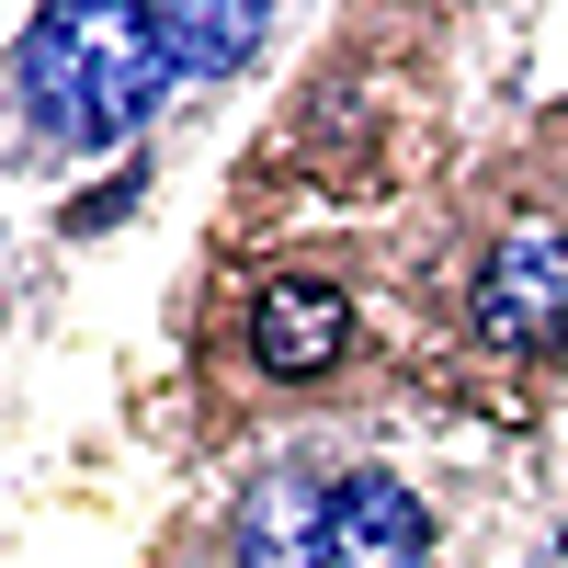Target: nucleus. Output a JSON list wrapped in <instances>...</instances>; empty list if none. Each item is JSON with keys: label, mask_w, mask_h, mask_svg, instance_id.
Returning <instances> with one entry per match:
<instances>
[{"label": "nucleus", "mask_w": 568, "mask_h": 568, "mask_svg": "<svg viewBox=\"0 0 568 568\" xmlns=\"http://www.w3.org/2000/svg\"><path fill=\"white\" fill-rule=\"evenodd\" d=\"M171 91V58L149 12H45L23 34V114L34 136H58V149H114V136H136V114H149Z\"/></svg>", "instance_id": "obj_1"}, {"label": "nucleus", "mask_w": 568, "mask_h": 568, "mask_svg": "<svg viewBox=\"0 0 568 568\" xmlns=\"http://www.w3.org/2000/svg\"><path fill=\"white\" fill-rule=\"evenodd\" d=\"M478 329H489L500 353H557L568 342V240H557V227H524V240L489 251Z\"/></svg>", "instance_id": "obj_2"}, {"label": "nucleus", "mask_w": 568, "mask_h": 568, "mask_svg": "<svg viewBox=\"0 0 568 568\" xmlns=\"http://www.w3.org/2000/svg\"><path fill=\"white\" fill-rule=\"evenodd\" d=\"M420 557H433V511H420L398 478H342L318 568H420Z\"/></svg>", "instance_id": "obj_3"}, {"label": "nucleus", "mask_w": 568, "mask_h": 568, "mask_svg": "<svg viewBox=\"0 0 568 568\" xmlns=\"http://www.w3.org/2000/svg\"><path fill=\"white\" fill-rule=\"evenodd\" d=\"M353 342V307L329 296V284H262V307H251V353L273 375H318V364H342Z\"/></svg>", "instance_id": "obj_4"}, {"label": "nucleus", "mask_w": 568, "mask_h": 568, "mask_svg": "<svg viewBox=\"0 0 568 568\" xmlns=\"http://www.w3.org/2000/svg\"><path fill=\"white\" fill-rule=\"evenodd\" d=\"M329 500H342V489H318L307 466H284V478H262V489H251V511H240V557H251V568H318Z\"/></svg>", "instance_id": "obj_5"}, {"label": "nucleus", "mask_w": 568, "mask_h": 568, "mask_svg": "<svg viewBox=\"0 0 568 568\" xmlns=\"http://www.w3.org/2000/svg\"><path fill=\"white\" fill-rule=\"evenodd\" d=\"M149 34L171 69H240L262 45V12H149Z\"/></svg>", "instance_id": "obj_6"}]
</instances>
